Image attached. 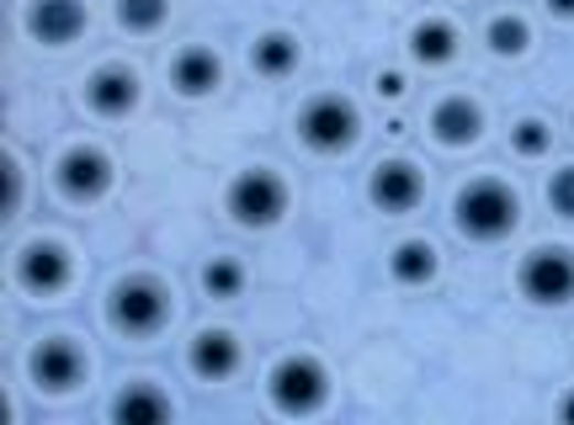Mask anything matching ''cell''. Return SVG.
Instances as JSON below:
<instances>
[{
  "mask_svg": "<svg viewBox=\"0 0 574 425\" xmlns=\"http://www.w3.org/2000/svg\"><path fill=\"white\" fill-rule=\"evenodd\" d=\"M570 128H574V118H570Z\"/></svg>",
  "mask_w": 574,
  "mask_h": 425,
  "instance_id": "cell-29",
  "label": "cell"
},
{
  "mask_svg": "<svg viewBox=\"0 0 574 425\" xmlns=\"http://www.w3.org/2000/svg\"><path fill=\"white\" fill-rule=\"evenodd\" d=\"M224 208H229V218H235L240 229H272L277 218L288 212V182H282L277 171L250 165V171H240V176L229 182Z\"/></svg>",
  "mask_w": 574,
  "mask_h": 425,
  "instance_id": "cell-3",
  "label": "cell"
},
{
  "mask_svg": "<svg viewBox=\"0 0 574 425\" xmlns=\"http://www.w3.org/2000/svg\"><path fill=\"white\" fill-rule=\"evenodd\" d=\"M218 75H224V64H218L213 48H182L171 59V86H176V96H208L218 86Z\"/></svg>",
  "mask_w": 574,
  "mask_h": 425,
  "instance_id": "cell-16",
  "label": "cell"
},
{
  "mask_svg": "<svg viewBox=\"0 0 574 425\" xmlns=\"http://www.w3.org/2000/svg\"><path fill=\"white\" fill-rule=\"evenodd\" d=\"M69 276H75V261H69V250L59 240H32L22 255H17V287L32 293V298H54L69 287Z\"/></svg>",
  "mask_w": 574,
  "mask_h": 425,
  "instance_id": "cell-9",
  "label": "cell"
},
{
  "mask_svg": "<svg viewBox=\"0 0 574 425\" xmlns=\"http://www.w3.org/2000/svg\"><path fill=\"white\" fill-rule=\"evenodd\" d=\"M107 319L128 340H150L171 319V293L154 276H122L118 287H112V298H107Z\"/></svg>",
  "mask_w": 574,
  "mask_h": 425,
  "instance_id": "cell-2",
  "label": "cell"
},
{
  "mask_svg": "<svg viewBox=\"0 0 574 425\" xmlns=\"http://www.w3.org/2000/svg\"><path fill=\"white\" fill-rule=\"evenodd\" d=\"M521 293L543 308L570 304L574 298V250L570 244H538L521 261Z\"/></svg>",
  "mask_w": 574,
  "mask_h": 425,
  "instance_id": "cell-6",
  "label": "cell"
},
{
  "mask_svg": "<svg viewBox=\"0 0 574 425\" xmlns=\"http://www.w3.org/2000/svg\"><path fill=\"white\" fill-rule=\"evenodd\" d=\"M250 69L267 75V80H288V75L299 69V37H288V32H261V37L250 43Z\"/></svg>",
  "mask_w": 574,
  "mask_h": 425,
  "instance_id": "cell-18",
  "label": "cell"
},
{
  "mask_svg": "<svg viewBox=\"0 0 574 425\" xmlns=\"http://www.w3.org/2000/svg\"><path fill=\"white\" fill-rule=\"evenodd\" d=\"M139 75L133 69H122V64H101L91 69V80H86V107H91L96 118H128L133 107H139Z\"/></svg>",
  "mask_w": 574,
  "mask_h": 425,
  "instance_id": "cell-11",
  "label": "cell"
},
{
  "mask_svg": "<svg viewBox=\"0 0 574 425\" xmlns=\"http://www.w3.org/2000/svg\"><path fill=\"white\" fill-rule=\"evenodd\" d=\"M54 182H59V192L69 203H96V197L112 192V160L96 150V144H75V150L59 154Z\"/></svg>",
  "mask_w": 574,
  "mask_h": 425,
  "instance_id": "cell-10",
  "label": "cell"
},
{
  "mask_svg": "<svg viewBox=\"0 0 574 425\" xmlns=\"http://www.w3.org/2000/svg\"><path fill=\"white\" fill-rule=\"evenodd\" d=\"M267 394L282 415H320L325 410V394H331V378H325V367L314 362V357H282L272 367V378H267Z\"/></svg>",
  "mask_w": 574,
  "mask_h": 425,
  "instance_id": "cell-5",
  "label": "cell"
},
{
  "mask_svg": "<svg viewBox=\"0 0 574 425\" xmlns=\"http://www.w3.org/2000/svg\"><path fill=\"white\" fill-rule=\"evenodd\" d=\"M112 421L118 425H160L171 421V399L160 394L154 383H122L112 399Z\"/></svg>",
  "mask_w": 574,
  "mask_h": 425,
  "instance_id": "cell-15",
  "label": "cell"
},
{
  "mask_svg": "<svg viewBox=\"0 0 574 425\" xmlns=\"http://www.w3.org/2000/svg\"><path fill=\"white\" fill-rule=\"evenodd\" d=\"M453 224H457L463 240L500 244L516 224H521V203H516V192L506 182L474 176V182H463V192L453 197Z\"/></svg>",
  "mask_w": 574,
  "mask_h": 425,
  "instance_id": "cell-1",
  "label": "cell"
},
{
  "mask_svg": "<svg viewBox=\"0 0 574 425\" xmlns=\"http://www.w3.org/2000/svg\"><path fill=\"white\" fill-rule=\"evenodd\" d=\"M484 43H489L495 59H521V54L532 48V28H527L516 11H500V17L484 28Z\"/></svg>",
  "mask_w": 574,
  "mask_h": 425,
  "instance_id": "cell-20",
  "label": "cell"
},
{
  "mask_svg": "<svg viewBox=\"0 0 574 425\" xmlns=\"http://www.w3.org/2000/svg\"><path fill=\"white\" fill-rule=\"evenodd\" d=\"M548 208L559 212V218H574V165L548 176Z\"/></svg>",
  "mask_w": 574,
  "mask_h": 425,
  "instance_id": "cell-24",
  "label": "cell"
},
{
  "mask_svg": "<svg viewBox=\"0 0 574 425\" xmlns=\"http://www.w3.org/2000/svg\"><path fill=\"white\" fill-rule=\"evenodd\" d=\"M171 17V0H118V28L133 32V37H150V32L165 28Z\"/></svg>",
  "mask_w": 574,
  "mask_h": 425,
  "instance_id": "cell-21",
  "label": "cell"
},
{
  "mask_svg": "<svg viewBox=\"0 0 574 425\" xmlns=\"http://www.w3.org/2000/svg\"><path fill=\"white\" fill-rule=\"evenodd\" d=\"M431 139L447 144V150H468V144H479L484 139L479 101H468V96H442V101L431 107Z\"/></svg>",
  "mask_w": 574,
  "mask_h": 425,
  "instance_id": "cell-13",
  "label": "cell"
},
{
  "mask_svg": "<svg viewBox=\"0 0 574 425\" xmlns=\"http://www.w3.org/2000/svg\"><path fill=\"white\" fill-rule=\"evenodd\" d=\"M28 372L43 394H69V389H80V378H86V351H80L69 335H48V340L32 346Z\"/></svg>",
  "mask_w": 574,
  "mask_h": 425,
  "instance_id": "cell-8",
  "label": "cell"
},
{
  "mask_svg": "<svg viewBox=\"0 0 574 425\" xmlns=\"http://www.w3.org/2000/svg\"><path fill=\"white\" fill-rule=\"evenodd\" d=\"M245 362L240 340L229 330H203L192 346H186V367L203 378V383H224V378H235Z\"/></svg>",
  "mask_w": 574,
  "mask_h": 425,
  "instance_id": "cell-14",
  "label": "cell"
},
{
  "mask_svg": "<svg viewBox=\"0 0 574 425\" xmlns=\"http://www.w3.org/2000/svg\"><path fill=\"white\" fill-rule=\"evenodd\" d=\"M543 11L553 22H574V0H543Z\"/></svg>",
  "mask_w": 574,
  "mask_h": 425,
  "instance_id": "cell-27",
  "label": "cell"
},
{
  "mask_svg": "<svg viewBox=\"0 0 574 425\" xmlns=\"http://www.w3.org/2000/svg\"><path fill=\"white\" fill-rule=\"evenodd\" d=\"M0 171H6V192H0V208H6V218H11V212H22V165H17V160H6Z\"/></svg>",
  "mask_w": 574,
  "mask_h": 425,
  "instance_id": "cell-25",
  "label": "cell"
},
{
  "mask_svg": "<svg viewBox=\"0 0 574 425\" xmlns=\"http://www.w3.org/2000/svg\"><path fill=\"white\" fill-rule=\"evenodd\" d=\"M511 150L521 154V160H543V154L553 150V128H548L543 118H521L511 128Z\"/></svg>",
  "mask_w": 574,
  "mask_h": 425,
  "instance_id": "cell-23",
  "label": "cell"
},
{
  "mask_svg": "<svg viewBox=\"0 0 574 425\" xmlns=\"http://www.w3.org/2000/svg\"><path fill=\"white\" fill-rule=\"evenodd\" d=\"M425 197V176L415 160H378L372 171H367V203L378 212H415Z\"/></svg>",
  "mask_w": 574,
  "mask_h": 425,
  "instance_id": "cell-7",
  "label": "cell"
},
{
  "mask_svg": "<svg viewBox=\"0 0 574 425\" xmlns=\"http://www.w3.org/2000/svg\"><path fill=\"white\" fill-rule=\"evenodd\" d=\"M389 276L399 282V287H425L431 276H436V250L425 240H404V244H393V255H389Z\"/></svg>",
  "mask_w": 574,
  "mask_h": 425,
  "instance_id": "cell-19",
  "label": "cell"
},
{
  "mask_svg": "<svg viewBox=\"0 0 574 425\" xmlns=\"http://www.w3.org/2000/svg\"><path fill=\"white\" fill-rule=\"evenodd\" d=\"M357 133H362V118H357V107L346 96H314V101H303V112H299L303 150L346 154L357 144Z\"/></svg>",
  "mask_w": 574,
  "mask_h": 425,
  "instance_id": "cell-4",
  "label": "cell"
},
{
  "mask_svg": "<svg viewBox=\"0 0 574 425\" xmlns=\"http://www.w3.org/2000/svg\"><path fill=\"white\" fill-rule=\"evenodd\" d=\"M559 421H564V425H574V394H564V399H559Z\"/></svg>",
  "mask_w": 574,
  "mask_h": 425,
  "instance_id": "cell-28",
  "label": "cell"
},
{
  "mask_svg": "<svg viewBox=\"0 0 574 425\" xmlns=\"http://www.w3.org/2000/svg\"><path fill=\"white\" fill-rule=\"evenodd\" d=\"M372 91H378V101H399V96L410 91V80H404L399 69H378V75H372Z\"/></svg>",
  "mask_w": 574,
  "mask_h": 425,
  "instance_id": "cell-26",
  "label": "cell"
},
{
  "mask_svg": "<svg viewBox=\"0 0 574 425\" xmlns=\"http://www.w3.org/2000/svg\"><path fill=\"white\" fill-rule=\"evenodd\" d=\"M28 32L48 48H69L86 32V6L80 0H28Z\"/></svg>",
  "mask_w": 574,
  "mask_h": 425,
  "instance_id": "cell-12",
  "label": "cell"
},
{
  "mask_svg": "<svg viewBox=\"0 0 574 425\" xmlns=\"http://www.w3.org/2000/svg\"><path fill=\"white\" fill-rule=\"evenodd\" d=\"M203 293L218 298V304H224V298H240L245 293V266L235 261V255H213L208 266H203Z\"/></svg>",
  "mask_w": 574,
  "mask_h": 425,
  "instance_id": "cell-22",
  "label": "cell"
},
{
  "mask_svg": "<svg viewBox=\"0 0 574 425\" xmlns=\"http://www.w3.org/2000/svg\"><path fill=\"white\" fill-rule=\"evenodd\" d=\"M453 54H457L453 22H442V17L415 22V32H410V59L421 64V69H442V64H453Z\"/></svg>",
  "mask_w": 574,
  "mask_h": 425,
  "instance_id": "cell-17",
  "label": "cell"
}]
</instances>
